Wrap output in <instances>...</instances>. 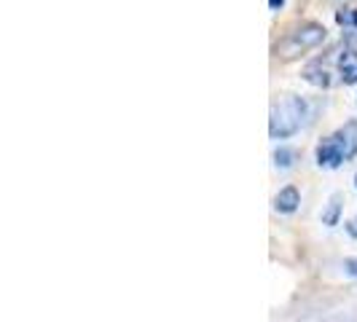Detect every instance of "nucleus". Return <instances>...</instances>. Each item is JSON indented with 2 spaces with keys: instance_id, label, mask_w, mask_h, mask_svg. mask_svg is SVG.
<instances>
[{
  "instance_id": "obj_3",
  "label": "nucleus",
  "mask_w": 357,
  "mask_h": 322,
  "mask_svg": "<svg viewBox=\"0 0 357 322\" xmlns=\"http://www.w3.org/2000/svg\"><path fill=\"white\" fill-rule=\"evenodd\" d=\"M325 40V27L317 24V22H309V24H301L298 30H293L285 43L279 46V51H282V57H296L301 51H309V49H315Z\"/></svg>"
},
{
  "instance_id": "obj_13",
  "label": "nucleus",
  "mask_w": 357,
  "mask_h": 322,
  "mask_svg": "<svg viewBox=\"0 0 357 322\" xmlns=\"http://www.w3.org/2000/svg\"><path fill=\"white\" fill-rule=\"evenodd\" d=\"M355 188H357V175H355Z\"/></svg>"
},
{
  "instance_id": "obj_7",
  "label": "nucleus",
  "mask_w": 357,
  "mask_h": 322,
  "mask_svg": "<svg viewBox=\"0 0 357 322\" xmlns=\"http://www.w3.org/2000/svg\"><path fill=\"white\" fill-rule=\"evenodd\" d=\"M341 194H333L331 201H328V210L322 212V223L325 226H338V218H341Z\"/></svg>"
},
{
  "instance_id": "obj_4",
  "label": "nucleus",
  "mask_w": 357,
  "mask_h": 322,
  "mask_svg": "<svg viewBox=\"0 0 357 322\" xmlns=\"http://www.w3.org/2000/svg\"><path fill=\"white\" fill-rule=\"evenodd\" d=\"M338 73H341V80L347 86L357 83V51L355 49H344L338 54Z\"/></svg>"
},
{
  "instance_id": "obj_2",
  "label": "nucleus",
  "mask_w": 357,
  "mask_h": 322,
  "mask_svg": "<svg viewBox=\"0 0 357 322\" xmlns=\"http://www.w3.org/2000/svg\"><path fill=\"white\" fill-rule=\"evenodd\" d=\"M317 164L325 167V169H336L344 161L355 159L357 156V137L352 135V126L349 129H341L336 135L325 137V140L317 145Z\"/></svg>"
},
{
  "instance_id": "obj_8",
  "label": "nucleus",
  "mask_w": 357,
  "mask_h": 322,
  "mask_svg": "<svg viewBox=\"0 0 357 322\" xmlns=\"http://www.w3.org/2000/svg\"><path fill=\"white\" fill-rule=\"evenodd\" d=\"M298 153L293 151V148H277L274 151V167L277 169H290L293 164H296Z\"/></svg>"
},
{
  "instance_id": "obj_11",
  "label": "nucleus",
  "mask_w": 357,
  "mask_h": 322,
  "mask_svg": "<svg viewBox=\"0 0 357 322\" xmlns=\"http://www.w3.org/2000/svg\"><path fill=\"white\" fill-rule=\"evenodd\" d=\"M347 231H349V234H352V237L357 239V215L349 223H347Z\"/></svg>"
},
{
  "instance_id": "obj_6",
  "label": "nucleus",
  "mask_w": 357,
  "mask_h": 322,
  "mask_svg": "<svg viewBox=\"0 0 357 322\" xmlns=\"http://www.w3.org/2000/svg\"><path fill=\"white\" fill-rule=\"evenodd\" d=\"M304 78L309 80L312 86H319V89H328L333 80H331V73H328V67L322 65V62H312V65H306L304 67Z\"/></svg>"
},
{
  "instance_id": "obj_12",
  "label": "nucleus",
  "mask_w": 357,
  "mask_h": 322,
  "mask_svg": "<svg viewBox=\"0 0 357 322\" xmlns=\"http://www.w3.org/2000/svg\"><path fill=\"white\" fill-rule=\"evenodd\" d=\"M269 6H272V11H279L285 6V0H269Z\"/></svg>"
},
{
  "instance_id": "obj_1",
  "label": "nucleus",
  "mask_w": 357,
  "mask_h": 322,
  "mask_svg": "<svg viewBox=\"0 0 357 322\" xmlns=\"http://www.w3.org/2000/svg\"><path fill=\"white\" fill-rule=\"evenodd\" d=\"M306 100L301 97H285L282 102L272 105V116H269V135L274 140H288L293 137L306 121Z\"/></svg>"
},
{
  "instance_id": "obj_9",
  "label": "nucleus",
  "mask_w": 357,
  "mask_h": 322,
  "mask_svg": "<svg viewBox=\"0 0 357 322\" xmlns=\"http://www.w3.org/2000/svg\"><path fill=\"white\" fill-rule=\"evenodd\" d=\"M336 22L347 30H357V8H344L336 14Z\"/></svg>"
},
{
  "instance_id": "obj_5",
  "label": "nucleus",
  "mask_w": 357,
  "mask_h": 322,
  "mask_svg": "<svg viewBox=\"0 0 357 322\" xmlns=\"http://www.w3.org/2000/svg\"><path fill=\"white\" fill-rule=\"evenodd\" d=\"M298 204H301V194H298V188H293V185H285L277 196H274V210L282 212V215L296 212Z\"/></svg>"
},
{
  "instance_id": "obj_10",
  "label": "nucleus",
  "mask_w": 357,
  "mask_h": 322,
  "mask_svg": "<svg viewBox=\"0 0 357 322\" xmlns=\"http://www.w3.org/2000/svg\"><path fill=\"white\" fill-rule=\"evenodd\" d=\"M344 271H347L349 277H357V258H347V261H344Z\"/></svg>"
}]
</instances>
